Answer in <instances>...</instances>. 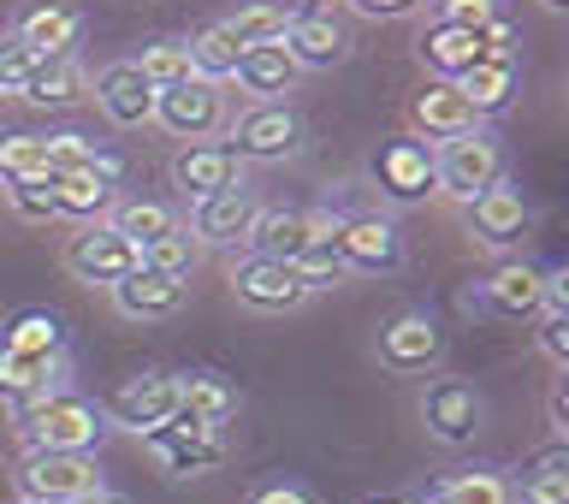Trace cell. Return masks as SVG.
<instances>
[{"mask_svg": "<svg viewBox=\"0 0 569 504\" xmlns=\"http://www.w3.org/2000/svg\"><path fill=\"white\" fill-rule=\"evenodd\" d=\"M18 439H24V452H101L107 439V416L101 404H89L83 392H48V398H36L30 409H18Z\"/></svg>", "mask_w": 569, "mask_h": 504, "instance_id": "1", "label": "cell"}, {"mask_svg": "<svg viewBox=\"0 0 569 504\" xmlns=\"http://www.w3.org/2000/svg\"><path fill=\"white\" fill-rule=\"evenodd\" d=\"M505 178V142H498L492 125H475L462 137L433 142V190H445L451 202L469 208L480 190H492Z\"/></svg>", "mask_w": 569, "mask_h": 504, "instance_id": "2", "label": "cell"}, {"mask_svg": "<svg viewBox=\"0 0 569 504\" xmlns=\"http://www.w3.org/2000/svg\"><path fill=\"white\" fill-rule=\"evenodd\" d=\"M309 137V125L291 101H243L238 113L226 119V149L238 160H256V167H273V160H291Z\"/></svg>", "mask_w": 569, "mask_h": 504, "instance_id": "3", "label": "cell"}, {"mask_svg": "<svg viewBox=\"0 0 569 504\" xmlns=\"http://www.w3.org/2000/svg\"><path fill=\"white\" fill-rule=\"evenodd\" d=\"M12 487L30 504H78L89 493H101L107 481H101L96 452H24L12 470Z\"/></svg>", "mask_w": 569, "mask_h": 504, "instance_id": "4", "label": "cell"}, {"mask_svg": "<svg viewBox=\"0 0 569 504\" xmlns=\"http://www.w3.org/2000/svg\"><path fill=\"white\" fill-rule=\"evenodd\" d=\"M231 119V101H226V83H208V78H190V83H172V89H154V113L149 125H160L172 142H213Z\"/></svg>", "mask_w": 569, "mask_h": 504, "instance_id": "5", "label": "cell"}, {"mask_svg": "<svg viewBox=\"0 0 569 504\" xmlns=\"http://www.w3.org/2000/svg\"><path fill=\"white\" fill-rule=\"evenodd\" d=\"M332 244H338V256H345L350 279H386L403 267V231L380 208H362V214H350V220H338Z\"/></svg>", "mask_w": 569, "mask_h": 504, "instance_id": "6", "label": "cell"}, {"mask_svg": "<svg viewBox=\"0 0 569 504\" xmlns=\"http://www.w3.org/2000/svg\"><path fill=\"white\" fill-rule=\"evenodd\" d=\"M445 350H451V338H445L439 315H427V309H398L380 327V338H373V356L391 374H433L445 363Z\"/></svg>", "mask_w": 569, "mask_h": 504, "instance_id": "7", "label": "cell"}, {"mask_svg": "<svg viewBox=\"0 0 569 504\" xmlns=\"http://www.w3.org/2000/svg\"><path fill=\"white\" fill-rule=\"evenodd\" d=\"M480 422H487V398H480L469 381H457V374L427 381V392H421V427H427V439L462 452V445H475Z\"/></svg>", "mask_w": 569, "mask_h": 504, "instance_id": "8", "label": "cell"}, {"mask_svg": "<svg viewBox=\"0 0 569 504\" xmlns=\"http://www.w3.org/2000/svg\"><path fill=\"white\" fill-rule=\"evenodd\" d=\"M154 445V457L167 463V475H202L213 463H226V427H213L202 416H190V409H178L172 422H160L154 434H142Z\"/></svg>", "mask_w": 569, "mask_h": 504, "instance_id": "9", "label": "cell"}, {"mask_svg": "<svg viewBox=\"0 0 569 504\" xmlns=\"http://www.w3.org/2000/svg\"><path fill=\"white\" fill-rule=\"evenodd\" d=\"M231 297H238L243 309H256V315H291V309H302L315 291L302 285V274H297L291 261L243 256V261H231Z\"/></svg>", "mask_w": 569, "mask_h": 504, "instance_id": "10", "label": "cell"}, {"mask_svg": "<svg viewBox=\"0 0 569 504\" xmlns=\"http://www.w3.org/2000/svg\"><path fill=\"white\" fill-rule=\"evenodd\" d=\"M131 267H142L137 244H124L107 220L78 226V231L66 238V274L83 279V285H101V291H113V285L131 274Z\"/></svg>", "mask_w": 569, "mask_h": 504, "instance_id": "11", "label": "cell"}, {"mask_svg": "<svg viewBox=\"0 0 569 504\" xmlns=\"http://www.w3.org/2000/svg\"><path fill=\"white\" fill-rule=\"evenodd\" d=\"M256 220H261L256 190L238 185V190H220V196H202V202H190L184 231H190V238L202 244V249H238V244H249Z\"/></svg>", "mask_w": 569, "mask_h": 504, "instance_id": "12", "label": "cell"}, {"mask_svg": "<svg viewBox=\"0 0 569 504\" xmlns=\"http://www.w3.org/2000/svg\"><path fill=\"white\" fill-rule=\"evenodd\" d=\"M279 48L297 60V71H332L350 60V30L338 24L332 7H291V24H284Z\"/></svg>", "mask_w": 569, "mask_h": 504, "instance_id": "13", "label": "cell"}, {"mask_svg": "<svg viewBox=\"0 0 569 504\" xmlns=\"http://www.w3.org/2000/svg\"><path fill=\"white\" fill-rule=\"evenodd\" d=\"M101 416L113 427H131V434H154L160 422L178 416V374L149 368V374H137V381H124L113 398H107Z\"/></svg>", "mask_w": 569, "mask_h": 504, "instance_id": "14", "label": "cell"}, {"mask_svg": "<svg viewBox=\"0 0 569 504\" xmlns=\"http://www.w3.org/2000/svg\"><path fill=\"white\" fill-rule=\"evenodd\" d=\"M89 96H96L101 119L119 125V131H137V125H149V113H154V83L142 78L131 60L101 66L96 78H89Z\"/></svg>", "mask_w": 569, "mask_h": 504, "instance_id": "15", "label": "cell"}, {"mask_svg": "<svg viewBox=\"0 0 569 504\" xmlns=\"http://www.w3.org/2000/svg\"><path fill=\"white\" fill-rule=\"evenodd\" d=\"M373 185H380V196H391V202H421V196H433V149H427L421 137L380 142V155H373Z\"/></svg>", "mask_w": 569, "mask_h": 504, "instance_id": "16", "label": "cell"}, {"mask_svg": "<svg viewBox=\"0 0 569 504\" xmlns=\"http://www.w3.org/2000/svg\"><path fill=\"white\" fill-rule=\"evenodd\" d=\"M469 309H487L498 320H533L546 309V267L533 261H505L498 274L469 297Z\"/></svg>", "mask_w": 569, "mask_h": 504, "instance_id": "17", "label": "cell"}, {"mask_svg": "<svg viewBox=\"0 0 569 504\" xmlns=\"http://www.w3.org/2000/svg\"><path fill=\"white\" fill-rule=\"evenodd\" d=\"M528 226H533V208H528L522 185H510V178H498L492 190H480L469 202V238L487 249H510Z\"/></svg>", "mask_w": 569, "mask_h": 504, "instance_id": "18", "label": "cell"}, {"mask_svg": "<svg viewBox=\"0 0 569 504\" xmlns=\"http://www.w3.org/2000/svg\"><path fill=\"white\" fill-rule=\"evenodd\" d=\"M338 220L332 208H279V214H261L256 231H249V256H267V261H297L320 231Z\"/></svg>", "mask_w": 569, "mask_h": 504, "instance_id": "19", "label": "cell"}, {"mask_svg": "<svg viewBox=\"0 0 569 504\" xmlns=\"http://www.w3.org/2000/svg\"><path fill=\"white\" fill-rule=\"evenodd\" d=\"M172 185L202 202V196H220V190H238L243 185V160L226 149V142H184L172 155Z\"/></svg>", "mask_w": 569, "mask_h": 504, "instance_id": "20", "label": "cell"}, {"mask_svg": "<svg viewBox=\"0 0 569 504\" xmlns=\"http://www.w3.org/2000/svg\"><path fill=\"white\" fill-rule=\"evenodd\" d=\"M107 297H113V309L124 320H172L190 303V279L154 274V267H131V274H124Z\"/></svg>", "mask_w": 569, "mask_h": 504, "instance_id": "21", "label": "cell"}, {"mask_svg": "<svg viewBox=\"0 0 569 504\" xmlns=\"http://www.w3.org/2000/svg\"><path fill=\"white\" fill-rule=\"evenodd\" d=\"M66 386V356H24V350H7L0 345V404L12 409H30L36 398Z\"/></svg>", "mask_w": 569, "mask_h": 504, "instance_id": "22", "label": "cell"}, {"mask_svg": "<svg viewBox=\"0 0 569 504\" xmlns=\"http://www.w3.org/2000/svg\"><path fill=\"white\" fill-rule=\"evenodd\" d=\"M297 78H302V71H297V60L279 42L273 48H243L238 71H231V83H238L243 101H291Z\"/></svg>", "mask_w": 569, "mask_h": 504, "instance_id": "23", "label": "cell"}, {"mask_svg": "<svg viewBox=\"0 0 569 504\" xmlns=\"http://www.w3.org/2000/svg\"><path fill=\"white\" fill-rule=\"evenodd\" d=\"M48 190H53V220L96 226L119 202V172H66V178H48Z\"/></svg>", "mask_w": 569, "mask_h": 504, "instance_id": "24", "label": "cell"}, {"mask_svg": "<svg viewBox=\"0 0 569 504\" xmlns=\"http://www.w3.org/2000/svg\"><path fill=\"white\" fill-rule=\"evenodd\" d=\"M12 42H24L36 60H48V53H78L83 42V12L78 7H30L24 18L12 24Z\"/></svg>", "mask_w": 569, "mask_h": 504, "instance_id": "25", "label": "cell"}, {"mask_svg": "<svg viewBox=\"0 0 569 504\" xmlns=\"http://www.w3.org/2000/svg\"><path fill=\"white\" fill-rule=\"evenodd\" d=\"M18 96H24L30 107H71V101L89 96V71H83L78 53H48V60L30 66V78H24Z\"/></svg>", "mask_w": 569, "mask_h": 504, "instance_id": "26", "label": "cell"}, {"mask_svg": "<svg viewBox=\"0 0 569 504\" xmlns=\"http://www.w3.org/2000/svg\"><path fill=\"white\" fill-rule=\"evenodd\" d=\"M475 107L462 101V89L457 83H427L421 96H416V131H421V142L433 149V142H445V137H462V131H475Z\"/></svg>", "mask_w": 569, "mask_h": 504, "instance_id": "27", "label": "cell"}, {"mask_svg": "<svg viewBox=\"0 0 569 504\" xmlns=\"http://www.w3.org/2000/svg\"><path fill=\"white\" fill-rule=\"evenodd\" d=\"M457 89H462V101L475 107V119L487 125V119H498L516 101V60H475L457 78Z\"/></svg>", "mask_w": 569, "mask_h": 504, "instance_id": "28", "label": "cell"}, {"mask_svg": "<svg viewBox=\"0 0 569 504\" xmlns=\"http://www.w3.org/2000/svg\"><path fill=\"white\" fill-rule=\"evenodd\" d=\"M416 53H421V66L433 71L439 83H457L475 60H487V53H480V36H469V30H445V24H427L421 42H416Z\"/></svg>", "mask_w": 569, "mask_h": 504, "instance_id": "29", "label": "cell"}, {"mask_svg": "<svg viewBox=\"0 0 569 504\" xmlns=\"http://www.w3.org/2000/svg\"><path fill=\"white\" fill-rule=\"evenodd\" d=\"M220 24L238 48H273L291 24V0H238V12H226Z\"/></svg>", "mask_w": 569, "mask_h": 504, "instance_id": "30", "label": "cell"}, {"mask_svg": "<svg viewBox=\"0 0 569 504\" xmlns=\"http://www.w3.org/2000/svg\"><path fill=\"white\" fill-rule=\"evenodd\" d=\"M107 226H113L124 244H137V256H142L149 244L172 238V231L184 226V214H178L172 202H113L107 208Z\"/></svg>", "mask_w": 569, "mask_h": 504, "instance_id": "31", "label": "cell"}, {"mask_svg": "<svg viewBox=\"0 0 569 504\" xmlns=\"http://www.w3.org/2000/svg\"><path fill=\"white\" fill-rule=\"evenodd\" d=\"M510 504H569V452L551 439L540 457L522 470V487H510Z\"/></svg>", "mask_w": 569, "mask_h": 504, "instance_id": "32", "label": "cell"}, {"mask_svg": "<svg viewBox=\"0 0 569 504\" xmlns=\"http://www.w3.org/2000/svg\"><path fill=\"white\" fill-rule=\"evenodd\" d=\"M0 345L24 350V356H66V320L53 309H18L7 327H0Z\"/></svg>", "mask_w": 569, "mask_h": 504, "instance_id": "33", "label": "cell"}, {"mask_svg": "<svg viewBox=\"0 0 569 504\" xmlns=\"http://www.w3.org/2000/svg\"><path fill=\"white\" fill-rule=\"evenodd\" d=\"M178 409L226 427L231 416H238V386L220 381V374H178Z\"/></svg>", "mask_w": 569, "mask_h": 504, "instance_id": "34", "label": "cell"}, {"mask_svg": "<svg viewBox=\"0 0 569 504\" xmlns=\"http://www.w3.org/2000/svg\"><path fill=\"white\" fill-rule=\"evenodd\" d=\"M131 66H137L154 89H172V83H190V78H196V66H190V42H184V36H160V42H149Z\"/></svg>", "mask_w": 569, "mask_h": 504, "instance_id": "35", "label": "cell"}, {"mask_svg": "<svg viewBox=\"0 0 569 504\" xmlns=\"http://www.w3.org/2000/svg\"><path fill=\"white\" fill-rule=\"evenodd\" d=\"M66 172H119V167L107 160L96 137L60 131V137H48V178H66Z\"/></svg>", "mask_w": 569, "mask_h": 504, "instance_id": "36", "label": "cell"}, {"mask_svg": "<svg viewBox=\"0 0 569 504\" xmlns=\"http://www.w3.org/2000/svg\"><path fill=\"white\" fill-rule=\"evenodd\" d=\"M238 53H243V48L226 36V24H208V30L190 36V66H196V78H208V83H231Z\"/></svg>", "mask_w": 569, "mask_h": 504, "instance_id": "37", "label": "cell"}, {"mask_svg": "<svg viewBox=\"0 0 569 504\" xmlns=\"http://www.w3.org/2000/svg\"><path fill=\"white\" fill-rule=\"evenodd\" d=\"M427 504H510V481L498 470H462L451 481H439Z\"/></svg>", "mask_w": 569, "mask_h": 504, "instance_id": "38", "label": "cell"}, {"mask_svg": "<svg viewBox=\"0 0 569 504\" xmlns=\"http://www.w3.org/2000/svg\"><path fill=\"white\" fill-rule=\"evenodd\" d=\"M332 226H338V220H332ZM332 226L320 231V238H315L309 249H302L297 261H291L309 291H327V285H345V279H350V267H345V256H338V244H332Z\"/></svg>", "mask_w": 569, "mask_h": 504, "instance_id": "39", "label": "cell"}, {"mask_svg": "<svg viewBox=\"0 0 569 504\" xmlns=\"http://www.w3.org/2000/svg\"><path fill=\"white\" fill-rule=\"evenodd\" d=\"M0 178H48V137L36 131H12L0 142Z\"/></svg>", "mask_w": 569, "mask_h": 504, "instance_id": "40", "label": "cell"}, {"mask_svg": "<svg viewBox=\"0 0 569 504\" xmlns=\"http://www.w3.org/2000/svg\"><path fill=\"white\" fill-rule=\"evenodd\" d=\"M196 261H202V244H196L184 226H178L172 238H160V244L142 249V267H154V274H172V279H190Z\"/></svg>", "mask_w": 569, "mask_h": 504, "instance_id": "41", "label": "cell"}, {"mask_svg": "<svg viewBox=\"0 0 569 504\" xmlns=\"http://www.w3.org/2000/svg\"><path fill=\"white\" fill-rule=\"evenodd\" d=\"M498 18H505V0H433V24H445V30L480 36V30H492Z\"/></svg>", "mask_w": 569, "mask_h": 504, "instance_id": "42", "label": "cell"}, {"mask_svg": "<svg viewBox=\"0 0 569 504\" xmlns=\"http://www.w3.org/2000/svg\"><path fill=\"white\" fill-rule=\"evenodd\" d=\"M7 208H12L24 226H48V220H53V190H48V178H12V185H7Z\"/></svg>", "mask_w": 569, "mask_h": 504, "instance_id": "43", "label": "cell"}, {"mask_svg": "<svg viewBox=\"0 0 569 504\" xmlns=\"http://www.w3.org/2000/svg\"><path fill=\"white\" fill-rule=\"evenodd\" d=\"M533 338H540L551 368H569V309H540L533 315Z\"/></svg>", "mask_w": 569, "mask_h": 504, "instance_id": "44", "label": "cell"}, {"mask_svg": "<svg viewBox=\"0 0 569 504\" xmlns=\"http://www.w3.org/2000/svg\"><path fill=\"white\" fill-rule=\"evenodd\" d=\"M30 66H36V53L24 42H12V36H0V96H18L30 78Z\"/></svg>", "mask_w": 569, "mask_h": 504, "instance_id": "45", "label": "cell"}, {"mask_svg": "<svg viewBox=\"0 0 569 504\" xmlns=\"http://www.w3.org/2000/svg\"><path fill=\"white\" fill-rule=\"evenodd\" d=\"M249 504H315V493L297 487V481H261V487L249 493Z\"/></svg>", "mask_w": 569, "mask_h": 504, "instance_id": "46", "label": "cell"}, {"mask_svg": "<svg viewBox=\"0 0 569 504\" xmlns=\"http://www.w3.org/2000/svg\"><path fill=\"white\" fill-rule=\"evenodd\" d=\"M356 18H409L421 7V0H345Z\"/></svg>", "mask_w": 569, "mask_h": 504, "instance_id": "47", "label": "cell"}, {"mask_svg": "<svg viewBox=\"0 0 569 504\" xmlns=\"http://www.w3.org/2000/svg\"><path fill=\"white\" fill-rule=\"evenodd\" d=\"M551 434H558V439L569 434V398H563V386L551 392Z\"/></svg>", "mask_w": 569, "mask_h": 504, "instance_id": "48", "label": "cell"}, {"mask_svg": "<svg viewBox=\"0 0 569 504\" xmlns=\"http://www.w3.org/2000/svg\"><path fill=\"white\" fill-rule=\"evenodd\" d=\"M78 504H131V498L113 493V487H101V493H89V498H78Z\"/></svg>", "mask_w": 569, "mask_h": 504, "instance_id": "49", "label": "cell"}, {"mask_svg": "<svg viewBox=\"0 0 569 504\" xmlns=\"http://www.w3.org/2000/svg\"><path fill=\"white\" fill-rule=\"evenodd\" d=\"M373 504H427V498H373Z\"/></svg>", "mask_w": 569, "mask_h": 504, "instance_id": "50", "label": "cell"}, {"mask_svg": "<svg viewBox=\"0 0 569 504\" xmlns=\"http://www.w3.org/2000/svg\"><path fill=\"white\" fill-rule=\"evenodd\" d=\"M540 7H546V12H563V7H569V0H540Z\"/></svg>", "mask_w": 569, "mask_h": 504, "instance_id": "51", "label": "cell"}, {"mask_svg": "<svg viewBox=\"0 0 569 504\" xmlns=\"http://www.w3.org/2000/svg\"><path fill=\"white\" fill-rule=\"evenodd\" d=\"M18 504H30V498H18Z\"/></svg>", "mask_w": 569, "mask_h": 504, "instance_id": "52", "label": "cell"}]
</instances>
